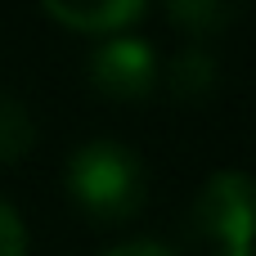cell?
<instances>
[{"label":"cell","instance_id":"obj_1","mask_svg":"<svg viewBox=\"0 0 256 256\" xmlns=\"http://www.w3.org/2000/svg\"><path fill=\"white\" fill-rule=\"evenodd\" d=\"M63 180H68L72 202L94 225L130 220L148 198V171H144L140 153L112 135H94V140L76 144L68 153Z\"/></svg>","mask_w":256,"mask_h":256},{"label":"cell","instance_id":"obj_2","mask_svg":"<svg viewBox=\"0 0 256 256\" xmlns=\"http://www.w3.org/2000/svg\"><path fill=\"white\" fill-rule=\"evenodd\" d=\"M189 225L225 248H256V176L238 166L212 171L194 202H189Z\"/></svg>","mask_w":256,"mask_h":256},{"label":"cell","instance_id":"obj_3","mask_svg":"<svg viewBox=\"0 0 256 256\" xmlns=\"http://www.w3.org/2000/svg\"><path fill=\"white\" fill-rule=\"evenodd\" d=\"M86 76L108 99H144L158 86L162 63H158V50L140 32H112L90 50Z\"/></svg>","mask_w":256,"mask_h":256},{"label":"cell","instance_id":"obj_4","mask_svg":"<svg viewBox=\"0 0 256 256\" xmlns=\"http://www.w3.org/2000/svg\"><path fill=\"white\" fill-rule=\"evenodd\" d=\"M40 14L86 36H112V32H130V22L144 18V4L140 0H45Z\"/></svg>","mask_w":256,"mask_h":256},{"label":"cell","instance_id":"obj_5","mask_svg":"<svg viewBox=\"0 0 256 256\" xmlns=\"http://www.w3.org/2000/svg\"><path fill=\"white\" fill-rule=\"evenodd\" d=\"M166 90L176 94V99H189V104H198V99H207L212 90H216V81H220V63H216V54L207 50V45H184L171 63H166Z\"/></svg>","mask_w":256,"mask_h":256},{"label":"cell","instance_id":"obj_6","mask_svg":"<svg viewBox=\"0 0 256 256\" xmlns=\"http://www.w3.org/2000/svg\"><path fill=\"white\" fill-rule=\"evenodd\" d=\"M243 9L238 4H225V0H171L166 4V18L189 27V36H212L220 27H230Z\"/></svg>","mask_w":256,"mask_h":256},{"label":"cell","instance_id":"obj_7","mask_svg":"<svg viewBox=\"0 0 256 256\" xmlns=\"http://www.w3.org/2000/svg\"><path fill=\"white\" fill-rule=\"evenodd\" d=\"M32 140H36V122H32L27 104L0 90V162L22 158L32 148Z\"/></svg>","mask_w":256,"mask_h":256},{"label":"cell","instance_id":"obj_8","mask_svg":"<svg viewBox=\"0 0 256 256\" xmlns=\"http://www.w3.org/2000/svg\"><path fill=\"white\" fill-rule=\"evenodd\" d=\"M0 256H27V225L14 202L0 198Z\"/></svg>","mask_w":256,"mask_h":256},{"label":"cell","instance_id":"obj_9","mask_svg":"<svg viewBox=\"0 0 256 256\" xmlns=\"http://www.w3.org/2000/svg\"><path fill=\"white\" fill-rule=\"evenodd\" d=\"M99 256H176V252L166 243H158V238H126L117 248H104Z\"/></svg>","mask_w":256,"mask_h":256},{"label":"cell","instance_id":"obj_10","mask_svg":"<svg viewBox=\"0 0 256 256\" xmlns=\"http://www.w3.org/2000/svg\"><path fill=\"white\" fill-rule=\"evenodd\" d=\"M216 256H256V248H225V252H216Z\"/></svg>","mask_w":256,"mask_h":256}]
</instances>
